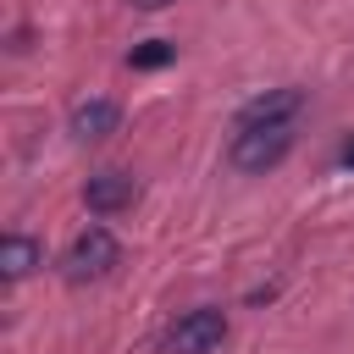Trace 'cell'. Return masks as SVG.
<instances>
[{"label": "cell", "mask_w": 354, "mask_h": 354, "mask_svg": "<svg viewBox=\"0 0 354 354\" xmlns=\"http://www.w3.org/2000/svg\"><path fill=\"white\" fill-rule=\"evenodd\" d=\"M288 149H293V122H282V127H238L227 160L238 171H249V177H266L271 166L288 160Z\"/></svg>", "instance_id": "1"}, {"label": "cell", "mask_w": 354, "mask_h": 354, "mask_svg": "<svg viewBox=\"0 0 354 354\" xmlns=\"http://www.w3.org/2000/svg\"><path fill=\"white\" fill-rule=\"evenodd\" d=\"M116 260H122L116 232H111V227H83V232L72 238V249H66L61 271H66V282H94V277H105Z\"/></svg>", "instance_id": "2"}, {"label": "cell", "mask_w": 354, "mask_h": 354, "mask_svg": "<svg viewBox=\"0 0 354 354\" xmlns=\"http://www.w3.org/2000/svg\"><path fill=\"white\" fill-rule=\"evenodd\" d=\"M221 337H227V315L221 310H188L166 332V354H216Z\"/></svg>", "instance_id": "3"}, {"label": "cell", "mask_w": 354, "mask_h": 354, "mask_svg": "<svg viewBox=\"0 0 354 354\" xmlns=\"http://www.w3.org/2000/svg\"><path fill=\"white\" fill-rule=\"evenodd\" d=\"M299 111H304V88H266L238 111V127H282L299 122Z\"/></svg>", "instance_id": "4"}, {"label": "cell", "mask_w": 354, "mask_h": 354, "mask_svg": "<svg viewBox=\"0 0 354 354\" xmlns=\"http://www.w3.org/2000/svg\"><path fill=\"white\" fill-rule=\"evenodd\" d=\"M133 199H138V183H133L127 171H100V177H88V183H83V205H88L94 216L127 210Z\"/></svg>", "instance_id": "5"}, {"label": "cell", "mask_w": 354, "mask_h": 354, "mask_svg": "<svg viewBox=\"0 0 354 354\" xmlns=\"http://www.w3.org/2000/svg\"><path fill=\"white\" fill-rule=\"evenodd\" d=\"M116 122H122L116 100H77L66 127H72V138H77V144H100V138H111V133H116Z\"/></svg>", "instance_id": "6"}, {"label": "cell", "mask_w": 354, "mask_h": 354, "mask_svg": "<svg viewBox=\"0 0 354 354\" xmlns=\"http://www.w3.org/2000/svg\"><path fill=\"white\" fill-rule=\"evenodd\" d=\"M33 266H44V249H39L28 232H6V243H0V271H6V282H22Z\"/></svg>", "instance_id": "7"}, {"label": "cell", "mask_w": 354, "mask_h": 354, "mask_svg": "<svg viewBox=\"0 0 354 354\" xmlns=\"http://www.w3.org/2000/svg\"><path fill=\"white\" fill-rule=\"evenodd\" d=\"M166 61H171V44H160V39H149L144 50L127 55V66H166Z\"/></svg>", "instance_id": "8"}, {"label": "cell", "mask_w": 354, "mask_h": 354, "mask_svg": "<svg viewBox=\"0 0 354 354\" xmlns=\"http://www.w3.org/2000/svg\"><path fill=\"white\" fill-rule=\"evenodd\" d=\"M337 160H343V166L354 171V138H343V149H337Z\"/></svg>", "instance_id": "9"}, {"label": "cell", "mask_w": 354, "mask_h": 354, "mask_svg": "<svg viewBox=\"0 0 354 354\" xmlns=\"http://www.w3.org/2000/svg\"><path fill=\"white\" fill-rule=\"evenodd\" d=\"M133 6H138V11H166L171 0H133Z\"/></svg>", "instance_id": "10"}]
</instances>
